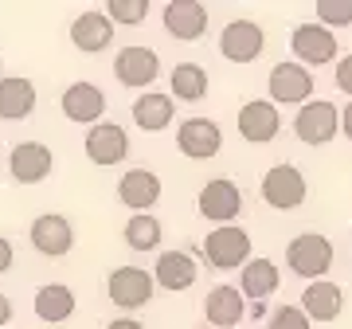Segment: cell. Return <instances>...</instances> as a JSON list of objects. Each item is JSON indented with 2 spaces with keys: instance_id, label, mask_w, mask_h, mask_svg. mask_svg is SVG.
<instances>
[{
  "instance_id": "obj_30",
  "label": "cell",
  "mask_w": 352,
  "mask_h": 329,
  "mask_svg": "<svg viewBox=\"0 0 352 329\" xmlns=\"http://www.w3.org/2000/svg\"><path fill=\"white\" fill-rule=\"evenodd\" d=\"M317 24L321 28H349L352 24V0H317Z\"/></svg>"
},
{
  "instance_id": "obj_20",
  "label": "cell",
  "mask_w": 352,
  "mask_h": 329,
  "mask_svg": "<svg viewBox=\"0 0 352 329\" xmlns=\"http://www.w3.org/2000/svg\"><path fill=\"white\" fill-rule=\"evenodd\" d=\"M71 43H75L82 55H98L113 43V24L106 12H82L71 20Z\"/></svg>"
},
{
  "instance_id": "obj_33",
  "label": "cell",
  "mask_w": 352,
  "mask_h": 329,
  "mask_svg": "<svg viewBox=\"0 0 352 329\" xmlns=\"http://www.w3.org/2000/svg\"><path fill=\"white\" fill-rule=\"evenodd\" d=\"M12 259H16V247H12L8 240H4V235H0V275H4L8 266H12Z\"/></svg>"
},
{
  "instance_id": "obj_32",
  "label": "cell",
  "mask_w": 352,
  "mask_h": 329,
  "mask_svg": "<svg viewBox=\"0 0 352 329\" xmlns=\"http://www.w3.org/2000/svg\"><path fill=\"white\" fill-rule=\"evenodd\" d=\"M337 87L349 94V102H352V55H344L337 63Z\"/></svg>"
},
{
  "instance_id": "obj_11",
  "label": "cell",
  "mask_w": 352,
  "mask_h": 329,
  "mask_svg": "<svg viewBox=\"0 0 352 329\" xmlns=\"http://www.w3.org/2000/svg\"><path fill=\"white\" fill-rule=\"evenodd\" d=\"M266 47V32L254 20H231L219 32V55L231 63H254Z\"/></svg>"
},
{
  "instance_id": "obj_24",
  "label": "cell",
  "mask_w": 352,
  "mask_h": 329,
  "mask_svg": "<svg viewBox=\"0 0 352 329\" xmlns=\"http://www.w3.org/2000/svg\"><path fill=\"white\" fill-rule=\"evenodd\" d=\"M173 118H176L173 94L145 90V94L133 102V122H138V129H145V134H161V129H168L173 126Z\"/></svg>"
},
{
  "instance_id": "obj_7",
  "label": "cell",
  "mask_w": 352,
  "mask_h": 329,
  "mask_svg": "<svg viewBox=\"0 0 352 329\" xmlns=\"http://www.w3.org/2000/svg\"><path fill=\"white\" fill-rule=\"evenodd\" d=\"M196 204H200L204 220H212V224L227 228V224H235V220H239V212H243V192H239V184H235V180L215 177V180H208V184L200 189Z\"/></svg>"
},
{
  "instance_id": "obj_10",
  "label": "cell",
  "mask_w": 352,
  "mask_h": 329,
  "mask_svg": "<svg viewBox=\"0 0 352 329\" xmlns=\"http://www.w3.org/2000/svg\"><path fill=\"white\" fill-rule=\"evenodd\" d=\"M28 240L36 247L43 259H63L71 247H75V228H71V220L59 212H43L32 220V228H28Z\"/></svg>"
},
{
  "instance_id": "obj_23",
  "label": "cell",
  "mask_w": 352,
  "mask_h": 329,
  "mask_svg": "<svg viewBox=\"0 0 352 329\" xmlns=\"http://www.w3.org/2000/svg\"><path fill=\"white\" fill-rule=\"evenodd\" d=\"M298 306L305 310V317H309V321H337L340 310H344V290H340L337 282H329V279L309 282Z\"/></svg>"
},
{
  "instance_id": "obj_29",
  "label": "cell",
  "mask_w": 352,
  "mask_h": 329,
  "mask_svg": "<svg viewBox=\"0 0 352 329\" xmlns=\"http://www.w3.org/2000/svg\"><path fill=\"white\" fill-rule=\"evenodd\" d=\"M106 16H110V24L118 28H138L145 24V16H149V0H110L106 4Z\"/></svg>"
},
{
  "instance_id": "obj_15",
  "label": "cell",
  "mask_w": 352,
  "mask_h": 329,
  "mask_svg": "<svg viewBox=\"0 0 352 329\" xmlns=\"http://www.w3.org/2000/svg\"><path fill=\"white\" fill-rule=\"evenodd\" d=\"M161 20H164V32L180 39V43H192V39H200L208 32V8L200 0H168Z\"/></svg>"
},
{
  "instance_id": "obj_12",
  "label": "cell",
  "mask_w": 352,
  "mask_h": 329,
  "mask_svg": "<svg viewBox=\"0 0 352 329\" xmlns=\"http://www.w3.org/2000/svg\"><path fill=\"white\" fill-rule=\"evenodd\" d=\"M289 51L298 55V63H302V67H325V63H333V59L340 55L337 36H333L329 28H321V24L294 28V36H289Z\"/></svg>"
},
{
  "instance_id": "obj_6",
  "label": "cell",
  "mask_w": 352,
  "mask_h": 329,
  "mask_svg": "<svg viewBox=\"0 0 352 329\" xmlns=\"http://www.w3.org/2000/svg\"><path fill=\"white\" fill-rule=\"evenodd\" d=\"M161 75V55L153 47H141V43H129L113 55V78L129 90H145L157 83Z\"/></svg>"
},
{
  "instance_id": "obj_14",
  "label": "cell",
  "mask_w": 352,
  "mask_h": 329,
  "mask_svg": "<svg viewBox=\"0 0 352 329\" xmlns=\"http://www.w3.org/2000/svg\"><path fill=\"white\" fill-rule=\"evenodd\" d=\"M59 106H63V114L71 118V122H78V126H98L102 114H106V94H102V87L78 78V83H71V87L63 90Z\"/></svg>"
},
{
  "instance_id": "obj_34",
  "label": "cell",
  "mask_w": 352,
  "mask_h": 329,
  "mask_svg": "<svg viewBox=\"0 0 352 329\" xmlns=\"http://www.w3.org/2000/svg\"><path fill=\"white\" fill-rule=\"evenodd\" d=\"M12 321V302H8V294H0V329H8Z\"/></svg>"
},
{
  "instance_id": "obj_28",
  "label": "cell",
  "mask_w": 352,
  "mask_h": 329,
  "mask_svg": "<svg viewBox=\"0 0 352 329\" xmlns=\"http://www.w3.org/2000/svg\"><path fill=\"white\" fill-rule=\"evenodd\" d=\"M122 240H126V247L129 251H157L161 247V220L153 212H145V215H129V224H126V231H122Z\"/></svg>"
},
{
  "instance_id": "obj_19",
  "label": "cell",
  "mask_w": 352,
  "mask_h": 329,
  "mask_svg": "<svg viewBox=\"0 0 352 329\" xmlns=\"http://www.w3.org/2000/svg\"><path fill=\"white\" fill-rule=\"evenodd\" d=\"M118 200L126 204L133 215H145L153 204L161 200V177L153 169H129L126 177L118 180Z\"/></svg>"
},
{
  "instance_id": "obj_8",
  "label": "cell",
  "mask_w": 352,
  "mask_h": 329,
  "mask_svg": "<svg viewBox=\"0 0 352 329\" xmlns=\"http://www.w3.org/2000/svg\"><path fill=\"white\" fill-rule=\"evenodd\" d=\"M294 134L305 145H329L340 134V110L333 102H321V98L305 102L298 110V118H294Z\"/></svg>"
},
{
  "instance_id": "obj_13",
  "label": "cell",
  "mask_w": 352,
  "mask_h": 329,
  "mask_svg": "<svg viewBox=\"0 0 352 329\" xmlns=\"http://www.w3.org/2000/svg\"><path fill=\"white\" fill-rule=\"evenodd\" d=\"M51 169H55V153L43 141H20L8 153V173H12L16 184H39V180L51 177Z\"/></svg>"
},
{
  "instance_id": "obj_25",
  "label": "cell",
  "mask_w": 352,
  "mask_h": 329,
  "mask_svg": "<svg viewBox=\"0 0 352 329\" xmlns=\"http://www.w3.org/2000/svg\"><path fill=\"white\" fill-rule=\"evenodd\" d=\"M278 286H282V270H278V263H270V259H251V263L239 270V294L251 298V302L270 298Z\"/></svg>"
},
{
  "instance_id": "obj_18",
  "label": "cell",
  "mask_w": 352,
  "mask_h": 329,
  "mask_svg": "<svg viewBox=\"0 0 352 329\" xmlns=\"http://www.w3.org/2000/svg\"><path fill=\"white\" fill-rule=\"evenodd\" d=\"M200 279V263L192 259L188 251H161L157 255V266H153V282L161 286V290H192Z\"/></svg>"
},
{
  "instance_id": "obj_27",
  "label": "cell",
  "mask_w": 352,
  "mask_h": 329,
  "mask_svg": "<svg viewBox=\"0 0 352 329\" xmlns=\"http://www.w3.org/2000/svg\"><path fill=\"white\" fill-rule=\"evenodd\" d=\"M168 94H173V102L208 98V71L200 63H176L173 75H168Z\"/></svg>"
},
{
  "instance_id": "obj_31",
  "label": "cell",
  "mask_w": 352,
  "mask_h": 329,
  "mask_svg": "<svg viewBox=\"0 0 352 329\" xmlns=\"http://www.w3.org/2000/svg\"><path fill=\"white\" fill-rule=\"evenodd\" d=\"M270 329H314V321L305 317L302 306H278L270 314Z\"/></svg>"
},
{
  "instance_id": "obj_16",
  "label": "cell",
  "mask_w": 352,
  "mask_h": 329,
  "mask_svg": "<svg viewBox=\"0 0 352 329\" xmlns=\"http://www.w3.org/2000/svg\"><path fill=\"white\" fill-rule=\"evenodd\" d=\"M282 129V114L270 98H251L239 110V138L251 141V145H266V141L278 138Z\"/></svg>"
},
{
  "instance_id": "obj_5",
  "label": "cell",
  "mask_w": 352,
  "mask_h": 329,
  "mask_svg": "<svg viewBox=\"0 0 352 329\" xmlns=\"http://www.w3.org/2000/svg\"><path fill=\"white\" fill-rule=\"evenodd\" d=\"M266 87H270V102L274 106H305V102H314V71L302 67L298 59H289V63H278L266 78Z\"/></svg>"
},
{
  "instance_id": "obj_26",
  "label": "cell",
  "mask_w": 352,
  "mask_h": 329,
  "mask_svg": "<svg viewBox=\"0 0 352 329\" xmlns=\"http://www.w3.org/2000/svg\"><path fill=\"white\" fill-rule=\"evenodd\" d=\"M36 317L39 321H47V326H59V321H67V317L75 314V290L71 286H63V282H47V286H39L36 290Z\"/></svg>"
},
{
  "instance_id": "obj_37",
  "label": "cell",
  "mask_w": 352,
  "mask_h": 329,
  "mask_svg": "<svg viewBox=\"0 0 352 329\" xmlns=\"http://www.w3.org/2000/svg\"><path fill=\"white\" fill-rule=\"evenodd\" d=\"M0 78H4V59H0Z\"/></svg>"
},
{
  "instance_id": "obj_3",
  "label": "cell",
  "mask_w": 352,
  "mask_h": 329,
  "mask_svg": "<svg viewBox=\"0 0 352 329\" xmlns=\"http://www.w3.org/2000/svg\"><path fill=\"white\" fill-rule=\"evenodd\" d=\"M258 192H263V200L270 204V208H278V212H294V208H302L305 196H309V184H305L302 169L298 164H274V169H266L263 173V184H258Z\"/></svg>"
},
{
  "instance_id": "obj_4",
  "label": "cell",
  "mask_w": 352,
  "mask_h": 329,
  "mask_svg": "<svg viewBox=\"0 0 352 329\" xmlns=\"http://www.w3.org/2000/svg\"><path fill=\"white\" fill-rule=\"evenodd\" d=\"M204 259L215 266V270H243L251 263V235L239 228V224H227V228L208 231L204 240Z\"/></svg>"
},
{
  "instance_id": "obj_9",
  "label": "cell",
  "mask_w": 352,
  "mask_h": 329,
  "mask_svg": "<svg viewBox=\"0 0 352 329\" xmlns=\"http://www.w3.org/2000/svg\"><path fill=\"white\" fill-rule=\"evenodd\" d=\"M176 149L188 161H212L215 153L223 149V129L212 118H184L176 129Z\"/></svg>"
},
{
  "instance_id": "obj_22",
  "label": "cell",
  "mask_w": 352,
  "mask_h": 329,
  "mask_svg": "<svg viewBox=\"0 0 352 329\" xmlns=\"http://www.w3.org/2000/svg\"><path fill=\"white\" fill-rule=\"evenodd\" d=\"M204 314H208L212 329H231L239 326L243 314H247V298L239 294V286H215L204 298Z\"/></svg>"
},
{
  "instance_id": "obj_38",
  "label": "cell",
  "mask_w": 352,
  "mask_h": 329,
  "mask_svg": "<svg viewBox=\"0 0 352 329\" xmlns=\"http://www.w3.org/2000/svg\"><path fill=\"white\" fill-rule=\"evenodd\" d=\"M196 329H212V326H196Z\"/></svg>"
},
{
  "instance_id": "obj_36",
  "label": "cell",
  "mask_w": 352,
  "mask_h": 329,
  "mask_svg": "<svg viewBox=\"0 0 352 329\" xmlns=\"http://www.w3.org/2000/svg\"><path fill=\"white\" fill-rule=\"evenodd\" d=\"M106 329H145V326H141L138 317H118V321H110Z\"/></svg>"
},
{
  "instance_id": "obj_17",
  "label": "cell",
  "mask_w": 352,
  "mask_h": 329,
  "mask_svg": "<svg viewBox=\"0 0 352 329\" xmlns=\"http://www.w3.org/2000/svg\"><path fill=\"white\" fill-rule=\"evenodd\" d=\"M87 157L94 164H122L129 157V134L118 122H98V126H90V134H87Z\"/></svg>"
},
{
  "instance_id": "obj_2",
  "label": "cell",
  "mask_w": 352,
  "mask_h": 329,
  "mask_svg": "<svg viewBox=\"0 0 352 329\" xmlns=\"http://www.w3.org/2000/svg\"><path fill=\"white\" fill-rule=\"evenodd\" d=\"M153 290H157V282H153V270L145 266H113L110 275H106V294H110V302L118 310H145L153 302Z\"/></svg>"
},
{
  "instance_id": "obj_35",
  "label": "cell",
  "mask_w": 352,
  "mask_h": 329,
  "mask_svg": "<svg viewBox=\"0 0 352 329\" xmlns=\"http://www.w3.org/2000/svg\"><path fill=\"white\" fill-rule=\"evenodd\" d=\"M340 134H344V138L352 141V102L344 106V110H340Z\"/></svg>"
},
{
  "instance_id": "obj_21",
  "label": "cell",
  "mask_w": 352,
  "mask_h": 329,
  "mask_svg": "<svg viewBox=\"0 0 352 329\" xmlns=\"http://www.w3.org/2000/svg\"><path fill=\"white\" fill-rule=\"evenodd\" d=\"M36 110V83L24 75L0 78V122H24Z\"/></svg>"
},
{
  "instance_id": "obj_1",
  "label": "cell",
  "mask_w": 352,
  "mask_h": 329,
  "mask_svg": "<svg viewBox=\"0 0 352 329\" xmlns=\"http://www.w3.org/2000/svg\"><path fill=\"white\" fill-rule=\"evenodd\" d=\"M286 266L298 279L321 282V275H329V266H333V243L321 231H302L286 243Z\"/></svg>"
}]
</instances>
